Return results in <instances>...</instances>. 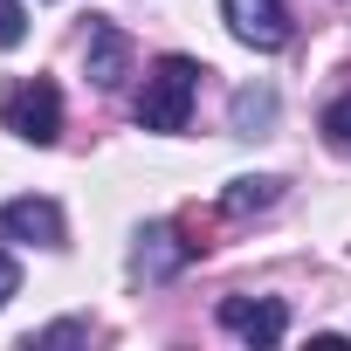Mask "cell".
Listing matches in <instances>:
<instances>
[{
	"mask_svg": "<svg viewBox=\"0 0 351 351\" xmlns=\"http://www.w3.org/2000/svg\"><path fill=\"white\" fill-rule=\"evenodd\" d=\"M180 234H186V248H193V255H207V248H214V221H200V214H180Z\"/></svg>",
	"mask_w": 351,
	"mask_h": 351,
	"instance_id": "obj_12",
	"label": "cell"
},
{
	"mask_svg": "<svg viewBox=\"0 0 351 351\" xmlns=\"http://www.w3.org/2000/svg\"><path fill=\"white\" fill-rule=\"evenodd\" d=\"M221 330L241 344H282L289 337V310L276 296H221Z\"/></svg>",
	"mask_w": 351,
	"mask_h": 351,
	"instance_id": "obj_4",
	"label": "cell"
},
{
	"mask_svg": "<svg viewBox=\"0 0 351 351\" xmlns=\"http://www.w3.org/2000/svg\"><path fill=\"white\" fill-rule=\"evenodd\" d=\"M14 289H21V269H14V255H8V248H0V303H8Z\"/></svg>",
	"mask_w": 351,
	"mask_h": 351,
	"instance_id": "obj_14",
	"label": "cell"
},
{
	"mask_svg": "<svg viewBox=\"0 0 351 351\" xmlns=\"http://www.w3.org/2000/svg\"><path fill=\"white\" fill-rule=\"evenodd\" d=\"M276 200H282V180H269V172H248V180H228L221 214H228V221H255V214H269Z\"/></svg>",
	"mask_w": 351,
	"mask_h": 351,
	"instance_id": "obj_8",
	"label": "cell"
},
{
	"mask_svg": "<svg viewBox=\"0 0 351 351\" xmlns=\"http://www.w3.org/2000/svg\"><path fill=\"white\" fill-rule=\"evenodd\" d=\"M28 35V14H21V0H0V49H21Z\"/></svg>",
	"mask_w": 351,
	"mask_h": 351,
	"instance_id": "obj_11",
	"label": "cell"
},
{
	"mask_svg": "<svg viewBox=\"0 0 351 351\" xmlns=\"http://www.w3.org/2000/svg\"><path fill=\"white\" fill-rule=\"evenodd\" d=\"M193 262V248H186V234H180V221H152V228H138V248H131V269L145 276V282H172Z\"/></svg>",
	"mask_w": 351,
	"mask_h": 351,
	"instance_id": "obj_5",
	"label": "cell"
},
{
	"mask_svg": "<svg viewBox=\"0 0 351 351\" xmlns=\"http://www.w3.org/2000/svg\"><path fill=\"white\" fill-rule=\"evenodd\" d=\"M221 21L241 49H262V56L289 42V8L282 0H221Z\"/></svg>",
	"mask_w": 351,
	"mask_h": 351,
	"instance_id": "obj_3",
	"label": "cell"
},
{
	"mask_svg": "<svg viewBox=\"0 0 351 351\" xmlns=\"http://www.w3.org/2000/svg\"><path fill=\"white\" fill-rule=\"evenodd\" d=\"M0 234L35 241V248H62V207L56 200H8L0 207Z\"/></svg>",
	"mask_w": 351,
	"mask_h": 351,
	"instance_id": "obj_6",
	"label": "cell"
},
{
	"mask_svg": "<svg viewBox=\"0 0 351 351\" xmlns=\"http://www.w3.org/2000/svg\"><path fill=\"white\" fill-rule=\"evenodd\" d=\"M324 138H330V145H337V152H351V90H344V97H330V104H324Z\"/></svg>",
	"mask_w": 351,
	"mask_h": 351,
	"instance_id": "obj_10",
	"label": "cell"
},
{
	"mask_svg": "<svg viewBox=\"0 0 351 351\" xmlns=\"http://www.w3.org/2000/svg\"><path fill=\"white\" fill-rule=\"evenodd\" d=\"M83 337H90V324H49L35 344H83Z\"/></svg>",
	"mask_w": 351,
	"mask_h": 351,
	"instance_id": "obj_13",
	"label": "cell"
},
{
	"mask_svg": "<svg viewBox=\"0 0 351 351\" xmlns=\"http://www.w3.org/2000/svg\"><path fill=\"white\" fill-rule=\"evenodd\" d=\"M200 76L207 69L193 56H158L152 76H145V90H138V124L145 131H186L193 97H200Z\"/></svg>",
	"mask_w": 351,
	"mask_h": 351,
	"instance_id": "obj_1",
	"label": "cell"
},
{
	"mask_svg": "<svg viewBox=\"0 0 351 351\" xmlns=\"http://www.w3.org/2000/svg\"><path fill=\"white\" fill-rule=\"evenodd\" d=\"M83 69H90V83H97V90H117V83L131 76V42H124V28H117V21H90Z\"/></svg>",
	"mask_w": 351,
	"mask_h": 351,
	"instance_id": "obj_7",
	"label": "cell"
},
{
	"mask_svg": "<svg viewBox=\"0 0 351 351\" xmlns=\"http://www.w3.org/2000/svg\"><path fill=\"white\" fill-rule=\"evenodd\" d=\"M0 124H8L21 145H56L62 138V90L49 76H28L14 90H0Z\"/></svg>",
	"mask_w": 351,
	"mask_h": 351,
	"instance_id": "obj_2",
	"label": "cell"
},
{
	"mask_svg": "<svg viewBox=\"0 0 351 351\" xmlns=\"http://www.w3.org/2000/svg\"><path fill=\"white\" fill-rule=\"evenodd\" d=\"M228 117H234V131H241V138H262V131L276 124V90H234Z\"/></svg>",
	"mask_w": 351,
	"mask_h": 351,
	"instance_id": "obj_9",
	"label": "cell"
}]
</instances>
